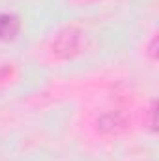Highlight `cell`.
<instances>
[{"mask_svg": "<svg viewBox=\"0 0 159 161\" xmlns=\"http://www.w3.org/2000/svg\"><path fill=\"white\" fill-rule=\"evenodd\" d=\"M19 32V19L9 13L0 15V40H9Z\"/></svg>", "mask_w": 159, "mask_h": 161, "instance_id": "obj_1", "label": "cell"}]
</instances>
